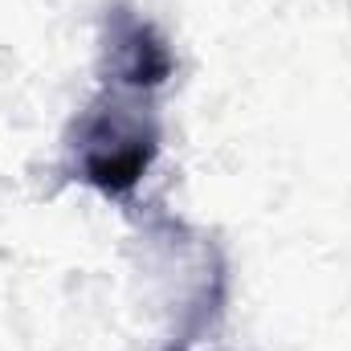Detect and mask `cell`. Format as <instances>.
<instances>
[{
    "instance_id": "2",
    "label": "cell",
    "mask_w": 351,
    "mask_h": 351,
    "mask_svg": "<svg viewBox=\"0 0 351 351\" xmlns=\"http://www.w3.org/2000/svg\"><path fill=\"white\" fill-rule=\"evenodd\" d=\"M176 74V53L164 33L131 4H110L102 16V78L114 90H156Z\"/></svg>"
},
{
    "instance_id": "1",
    "label": "cell",
    "mask_w": 351,
    "mask_h": 351,
    "mask_svg": "<svg viewBox=\"0 0 351 351\" xmlns=\"http://www.w3.org/2000/svg\"><path fill=\"white\" fill-rule=\"evenodd\" d=\"M160 119L135 90L106 86L66 135L70 172L102 196H127L160 156Z\"/></svg>"
},
{
    "instance_id": "3",
    "label": "cell",
    "mask_w": 351,
    "mask_h": 351,
    "mask_svg": "<svg viewBox=\"0 0 351 351\" xmlns=\"http://www.w3.org/2000/svg\"><path fill=\"white\" fill-rule=\"evenodd\" d=\"M172 351H184V348H172Z\"/></svg>"
}]
</instances>
